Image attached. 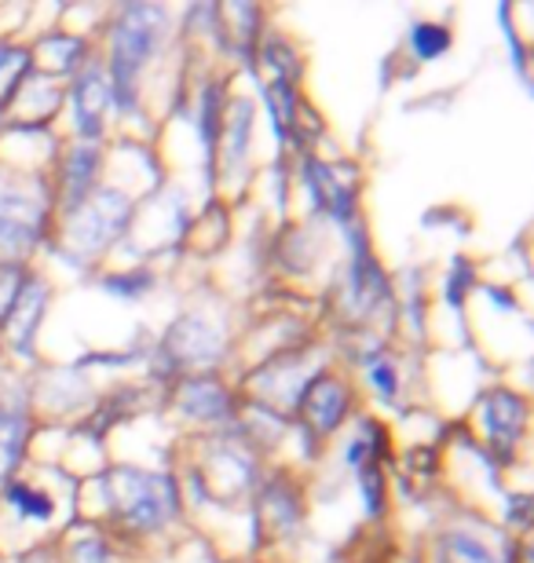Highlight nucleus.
I'll return each mask as SVG.
<instances>
[{"label": "nucleus", "instance_id": "nucleus-1", "mask_svg": "<svg viewBox=\"0 0 534 563\" xmlns=\"http://www.w3.org/2000/svg\"><path fill=\"white\" fill-rule=\"evenodd\" d=\"M162 11L157 8H129L113 37V88L121 99L132 96L135 77H140L143 63L151 59V52L162 41Z\"/></svg>", "mask_w": 534, "mask_h": 563}, {"label": "nucleus", "instance_id": "nucleus-5", "mask_svg": "<svg viewBox=\"0 0 534 563\" xmlns=\"http://www.w3.org/2000/svg\"><path fill=\"white\" fill-rule=\"evenodd\" d=\"M8 498L15 501L19 509L26 512V516H48V512H52L48 498H44V494H33V490H26V487H11V490H8Z\"/></svg>", "mask_w": 534, "mask_h": 563}, {"label": "nucleus", "instance_id": "nucleus-6", "mask_svg": "<svg viewBox=\"0 0 534 563\" xmlns=\"http://www.w3.org/2000/svg\"><path fill=\"white\" fill-rule=\"evenodd\" d=\"M450 545L458 549V553L469 556V563H491V556H487L476 542H469V538H450Z\"/></svg>", "mask_w": 534, "mask_h": 563}, {"label": "nucleus", "instance_id": "nucleus-4", "mask_svg": "<svg viewBox=\"0 0 534 563\" xmlns=\"http://www.w3.org/2000/svg\"><path fill=\"white\" fill-rule=\"evenodd\" d=\"M447 44H450L447 30H439V26H417L414 30V52L422 55V59H436Z\"/></svg>", "mask_w": 534, "mask_h": 563}, {"label": "nucleus", "instance_id": "nucleus-3", "mask_svg": "<svg viewBox=\"0 0 534 563\" xmlns=\"http://www.w3.org/2000/svg\"><path fill=\"white\" fill-rule=\"evenodd\" d=\"M184 407L190 413H198V418H220L227 399H224V391H216L212 385H195V388H187Z\"/></svg>", "mask_w": 534, "mask_h": 563}, {"label": "nucleus", "instance_id": "nucleus-2", "mask_svg": "<svg viewBox=\"0 0 534 563\" xmlns=\"http://www.w3.org/2000/svg\"><path fill=\"white\" fill-rule=\"evenodd\" d=\"M103 107H107V88L99 85V77H85L74 92V110H77V121H81V132H99V118H103Z\"/></svg>", "mask_w": 534, "mask_h": 563}, {"label": "nucleus", "instance_id": "nucleus-7", "mask_svg": "<svg viewBox=\"0 0 534 563\" xmlns=\"http://www.w3.org/2000/svg\"><path fill=\"white\" fill-rule=\"evenodd\" d=\"M373 380H378V388L384 391V396H392L395 391V374L384 363H373Z\"/></svg>", "mask_w": 534, "mask_h": 563}]
</instances>
